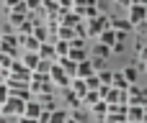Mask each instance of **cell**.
I'll return each mask as SVG.
<instances>
[{
    "mask_svg": "<svg viewBox=\"0 0 147 123\" xmlns=\"http://www.w3.org/2000/svg\"><path fill=\"white\" fill-rule=\"evenodd\" d=\"M106 28H111V15L106 10L98 13L93 21H85V36H90V39H98Z\"/></svg>",
    "mask_w": 147,
    "mask_h": 123,
    "instance_id": "cell-1",
    "label": "cell"
},
{
    "mask_svg": "<svg viewBox=\"0 0 147 123\" xmlns=\"http://www.w3.org/2000/svg\"><path fill=\"white\" fill-rule=\"evenodd\" d=\"M0 51H5V54H10V57L18 59V54H21V39H18L16 31H0Z\"/></svg>",
    "mask_w": 147,
    "mask_h": 123,
    "instance_id": "cell-2",
    "label": "cell"
},
{
    "mask_svg": "<svg viewBox=\"0 0 147 123\" xmlns=\"http://www.w3.org/2000/svg\"><path fill=\"white\" fill-rule=\"evenodd\" d=\"M26 103H28V100L8 98V100L0 105V116H3V118H21V116H23V110H26Z\"/></svg>",
    "mask_w": 147,
    "mask_h": 123,
    "instance_id": "cell-3",
    "label": "cell"
},
{
    "mask_svg": "<svg viewBox=\"0 0 147 123\" xmlns=\"http://www.w3.org/2000/svg\"><path fill=\"white\" fill-rule=\"evenodd\" d=\"M127 21H129L134 28H145V26H147V8L134 3V5L127 10Z\"/></svg>",
    "mask_w": 147,
    "mask_h": 123,
    "instance_id": "cell-4",
    "label": "cell"
},
{
    "mask_svg": "<svg viewBox=\"0 0 147 123\" xmlns=\"http://www.w3.org/2000/svg\"><path fill=\"white\" fill-rule=\"evenodd\" d=\"M49 80H52V85H54V87H62V90H70V82H72V77H70V74H67V72H65L57 62L52 64Z\"/></svg>",
    "mask_w": 147,
    "mask_h": 123,
    "instance_id": "cell-5",
    "label": "cell"
},
{
    "mask_svg": "<svg viewBox=\"0 0 147 123\" xmlns=\"http://www.w3.org/2000/svg\"><path fill=\"white\" fill-rule=\"evenodd\" d=\"M23 21H28V10H26V5L21 3L18 8H13V10H8V23L13 26V28H18Z\"/></svg>",
    "mask_w": 147,
    "mask_h": 123,
    "instance_id": "cell-6",
    "label": "cell"
},
{
    "mask_svg": "<svg viewBox=\"0 0 147 123\" xmlns=\"http://www.w3.org/2000/svg\"><path fill=\"white\" fill-rule=\"evenodd\" d=\"M127 123H145V108L142 105H127Z\"/></svg>",
    "mask_w": 147,
    "mask_h": 123,
    "instance_id": "cell-7",
    "label": "cell"
},
{
    "mask_svg": "<svg viewBox=\"0 0 147 123\" xmlns=\"http://www.w3.org/2000/svg\"><path fill=\"white\" fill-rule=\"evenodd\" d=\"M59 23H62V26H70V28H75V26H80V23H83V15H80V13H75V10H62V18H59Z\"/></svg>",
    "mask_w": 147,
    "mask_h": 123,
    "instance_id": "cell-8",
    "label": "cell"
},
{
    "mask_svg": "<svg viewBox=\"0 0 147 123\" xmlns=\"http://www.w3.org/2000/svg\"><path fill=\"white\" fill-rule=\"evenodd\" d=\"M39 62H41V57H39L36 51H23V54H21V64H23L26 69H31V72H36Z\"/></svg>",
    "mask_w": 147,
    "mask_h": 123,
    "instance_id": "cell-9",
    "label": "cell"
},
{
    "mask_svg": "<svg viewBox=\"0 0 147 123\" xmlns=\"http://www.w3.org/2000/svg\"><path fill=\"white\" fill-rule=\"evenodd\" d=\"M93 74H98V72H96V67H93V59H85V62H80V64H78V74H75V77L88 80V77H93Z\"/></svg>",
    "mask_w": 147,
    "mask_h": 123,
    "instance_id": "cell-10",
    "label": "cell"
},
{
    "mask_svg": "<svg viewBox=\"0 0 147 123\" xmlns=\"http://www.w3.org/2000/svg\"><path fill=\"white\" fill-rule=\"evenodd\" d=\"M111 28H114V31H116L119 36H127V33H129V31H132L134 26H132V23H129L127 18H111Z\"/></svg>",
    "mask_w": 147,
    "mask_h": 123,
    "instance_id": "cell-11",
    "label": "cell"
},
{
    "mask_svg": "<svg viewBox=\"0 0 147 123\" xmlns=\"http://www.w3.org/2000/svg\"><path fill=\"white\" fill-rule=\"evenodd\" d=\"M39 57L47 59V62H57V54H54V41H44L39 46Z\"/></svg>",
    "mask_w": 147,
    "mask_h": 123,
    "instance_id": "cell-12",
    "label": "cell"
},
{
    "mask_svg": "<svg viewBox=\"0 0 147 123\" xmlns=\"http://www.w3.org/2000/svg\"><path fill=\"white\" fill-rule=\"evenodd\" d=\"M121 74H124L127 85H137V80H140V67H137V64H127V67L121 69Z\"/></svg>",
    "mask_w": 147,
    "mask_h": 123,
    "instance_id": "cell-13",
    "label": "cell"
},
{
    "mask_svg": "<svg viewBox=\"0 0 147 123\" xmlns=\"http://www.w3.org/2000/svg\"><path fill=\"white\" fill-rule=\"evenodd\" d=\"M41 110H44V108H41V103H39L36 98H31V100L26 103V110H23V116H26V118H39V116H41Z\"/></svg>",
    "mask_w": 147,
    "mask_h": 123,
    "instance_id": "cell-14",
    "label": "cell"
},
{
    "mask_svg": "<svg viewBox=\"0 0 147 123\" xmlns=\"http://www.w3.org/2000/svg\"><path fill=\"white\" fill-rule=\"evenodd\" d=\"M116 41H119V33H116L114 28H106V31L98 36V44H103V46H109V49H111Z\"/></svg>",
    "mask_w": 147,
    "mask_h": 123,
    "instance_id": "cell-15",
    "label": "cell"
},
{
    "mask_svg": "<svg viewBox=\"0 0 147 123\" xmlns=\"http://www.w3.org/2000/svg\"><path fill=\"white\" fill-rule=\"evenodd\" d=\"M39 46H41V41H36L34 36H23L21 39V54L23 51H36L39 54Z\"/></svg>",
    "mask_w": 147,
    "mask_h": 123,
    "instance_id": "cell-16",
    "label": "cell"
},
{
    "mask_svg": "<svg viewBox=\"0 0 147 123\" xmlns=\"http://www.w3.org/2000/svg\"><path fill=\"white\" fill-rule=\"evenodd\" d=\"M67 59H72L75 64L85 62V59H88V51H85V46H70V54H67Z\"/></svg>",
    "mask_w": 147,
    "mask_h": 123,
    "instance_id": "cell-17",
    "label": "cell"
},
{
    "mask_svg": "<svg viewBox=\"0 0 147 123\" xmlns=\"http://www.w3.org/2000/svg\"><path fill=\"white\" fill-rule=\"evenodd\" d=\"M70 90H72L75 95H80V98H85V95H88V85H85V80H80V77H72Z\"/></svg>",
    "mask_w": 147,
    "mask_h": 123,
    "instance_id": "cell-18",
    "label": "cell"
},
{
    "mask_svg": "<svg viewBox=\"0 0 147 123\" xmlns=\"http://www.w3.org/2000/svg\"><path fill=\"white\" fill-rule=\"evenodd\" d=\"M65 100H67V105H70L72 110H80V108H83V98L75 95L72 90H65Z\"/></svg>",
    "mask_w": 147,
    "mask_h": 123,
    "instance_id": "cell-19",
    "label": "cell"
},
{
    "mask_svg": "<svg viewBox=\"0 0 147 123\" xmlns=\"http://www.w3.org/2000/svg\"><path fill=\"white\" fill-rule=\"evenodd\" d=\"M88 110H90L96 118H101V121H103V116L109 113V103H106V100H98V103H96V105H90Z\"/></svg>",
    "mask_w": 147,
    "mask_h": 123,
    "instance_id": "cell-20",
    "label": "cell"
},
{
    "mask_svg": "<svg viewBox=\"0 0 147 123\" xmlns=\"http://www.w3.org/2000/svg\"><path fill=\"white\" fill-rule=\"evenodd\" d=\"M109 57H111V49H109V46H103V44H96V46H93V59L106 62Z\"/></svg>",
    "mask_w": 147,
    "mask_h": 123,
    "instance_id": "cell-21",
    "label": "cell"
},
{
    "mask_svg": "<svg viewBox=\"0 0 147 123\" xmlns=\"http://www.w3.org/2000/svg\"><path fill=\"white\" fill-rule=\"evenodd\" d=\"M57 64H59V67H62L70 77H75V74H78V64H75L72 59H67V57H65V59H57Z\"/></svg>",
    "mask_w": 147,
    "mask_h": 123,
    "instance_id": "cell-22",
    "label": "cell"
},
{
    "mask_svg": "<svg viewBox=\"0 0 147 123\" xmlns=\"http://www.w3.org/2000/svg\"><path fill=\"white\" fill-rule=\"evenodd\" d=\"M13 62H16V57H10V54H5V51H0V72H3V74H8V72H10V67H13Z\"/></svg>",
    "mask_w": 147,
    "mask_h": 123,
    "instance_id": "cell-23",
    "label": "cell"
},
{
    "mask_svg": "<svg viewBox=\"0 0 147 123\" xmlns=\"http://www.w3.org/2000/svg\"><path fill=\"white\" fill-rule=\"evenodd\" d=\"M54 54L57 59H65L70 54V41H54Z\"/></svg>",
    "mask_w": 147,
    "mask_h": 123,
    "instance_id": "cell-24",
    "label": "cell"
},
{
    "mask_svg": "<svg viewBox=\"0 0 147 123\" xmlns=\"http://www.w3.org/2000/svg\"><path fill=\"white\" fill-rule=\"evenodd\" d=\"M67 118H70V113H67L65 108H57V110H52L49 123H67Z\"/></svg>",
    "mask_w": 147,
    "mask_h": 123,
    "instance_id": "cell-25",
    "label": "cell"
},
{
    "mask_svg": "<svg viewBox=\"0 0 147 123\" xmlns=\"http://www.w3.org/2000/svg\"><path fill=\"white\" fill-rule=\"evenodd\" d=\"M111 87H114V90H127V87H129V85H127V80H124V74H121V69H119V72H114Z\"/></svg>",
    "mask_w": 147,
    "mask_h": 123,
    "instance_id": "cell-26",
    "label": "cell"
},
{
    "mask_svg": "<svg viewBox=\"0 0 147 123\" xmlns=\"http://www.w3.org/2000/svg\"><path fill=\"white\" fill-rule=\"evenodd\" d=\"M98 100H103V98L98 95V90H88V95L83 98V108H90V105H96Z\"/></svg>",
    "mask_w": 147,
    "mask_h": 123,
    "instance_id": "cell-27",
    "label": "cell"
},
{
    "mask_svg": "<svg viewBox=\"0 0 147 123\" xmlns=\"http://www.w3.org/2000/svg\"><path fill=\"white\" fill-rule=\"evenodd\" d=\"M41 3H44V0H23L28 15H39V13H41Z\"/></svg>",
    "mask_w": 147,
    "mask_h": 123,
    "instance_id": "cell-28",
    "label": "cell"
},
{
    "mask_svg": "<svg viewBox=\"0 0 147 123\" xmlns=\"http://www.w3.org/2000/svg\"><path fill=\"white\" fill-rule=\"evenodd\" d=\"M147 62V44L140 39L137 41V64H145Z\"/></svg>",
    "mask_w": 147,
    "mask_h": 123,
    "instance_id": "cell-29",
    "label": "cell"
},
{
    "mask_svg": "<svg viewBox=\"0 0 147 123\" xmlns=\"http://www.w3.org/2000/svg\"><path fill=\"white\" fill-rule=\"evenodd\" d=\"M98 80H101V85H111L114 72H111V69H101V72H98Z\"/></svg>",
    "mask_w": 147,
    "mask_h": 123,
    "instance_id": "cell-30",
    "label": "cell"
},
{
    "mask_svg": "<svg viewBox=\"0 0 147 123\" xmlns=\"http://www.w3.org/2000/svg\"><path fill=\"white\" fill-rule=\"evenodd\" d=\"M85 85H88V90H98V87H101V80H98V74L88 77V80H85Z\"/></svg>",
    "mask_w": 147,
    "mask_h": 123,
    "instance_id": "cell-31",
    "label": "cell"
},
{
    "mask_svg": "<svg viewBox=\"0 0 147 123\" xmlns=\"http://www.w3.org/2000/svg\"><path fill=\"white\" fill-rule=\"evenodd\" d=\"M21 3H23V0H3V8H5V13H8V10H13V8H18Z\"/></svg>",
    "mask_w": 147,
    "mask_h": 123,
    "instance_id": "cell-32",
    "label": "cell"
},
{
    "mask_svg": "<svg viewBox=\"0 0 147 123\" xmlns=\"http://www.w3.org/2000/svg\"><path fill=\"white\" fill-rule=\"evenodd\" d=\"M5 100H8V85H5V82H0V105H3Z\"/></svg>",
    "mask_w": 147,
    "mask_h": 123,
    "instance_id": "cell-33",
    "label": "cell"
},
{
    "mask_svg": "<svg viewBox=\"0 0 147 123\" xmlns=\"http://www.w3.org/2000/svg\"><path fill=\"white\" fill-rule=\"evenodd\" d=\"M57 5H59V10H70V5H72V0H54Z\"/></svg>",
    "mask_w": 147,
    "mask_h": 123,
    "instance_id": "cell-34",
    "label": "cell"
},
{
    "mask_svg": "<svg viewBox=\"0 0 147 123\" xmlns=\"http://www.w3.org/2000/svg\"><path fill=\"white\" fill-rule=\"evenodd\" d=\"M114 3H116V5H121V8H127V10L134 5V0H114Z\"/></svg>",
    "mask_w": 147,
    "mask_h": 123,
    "instance_id": "cell-35",
    "label": "cell"
},
{
    "mask_svg": "<svg viewBox=\"0 0 147 123\" xmlns=\"http://www.w3.org/2000/svg\"><path fill=\"white\" fill-rule=\"evenodd\" d=\"M18 123H39V121H36V118H26V116H21Z\"/></svg>",
    "mask_w": 147,
    "mask_h": 123,
    "instance_id": "cell-36",
    "label": "cell"
},
{
    "mask_svg": "<svg viewBox=\"0 0 147 123\" xmlns=\"http://www.w3.org/2000/svg\"><path fill=\"white\" fill-rule=\"evenodd\" d=\"M134 3H137V5H145V8H147V0H134Z\"/></svg>",
    "mask_w": 147,
    "mask_h": 123,
    "instance_id": "cell-37",
    "label": "cell"
},
{
    "mask_svg": "<svg viewBox=\"0 0 147 123\" xmlns=\"http://www.w3.org/2000/svg\"><path fill=\"white\" fill-rule=\"evenodd\" d=\"M137 67H140V69H145V72H147V62H145V64H137Z\"/></svg>",
    "mask_w": 147,
    "mask_h": 123,
    "instance_id": "cell-38",
    "label": "cell"
}]
</instances>
